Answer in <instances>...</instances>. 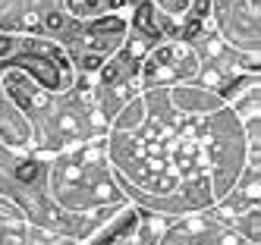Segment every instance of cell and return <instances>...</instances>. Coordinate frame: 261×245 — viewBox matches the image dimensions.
<instances>
[{"label":"cell","mask_w":261,"mask_h":245,"mask_svg":"<svg viewBox=\"0 0 261 245\" xmlns=\"http://www.w3.org/2000/svg\"><path fill=\"white\" fill-rule=\"evenodd\" d=\"M66 7L76 16H91V13L101 10V0H66Z\"/></svg>","instance_id":"obj_1"},{"label":"cell","mask_w":261,"mask_h":245,"mask_svg":"<svg viewBox=\"0 0 261 245\" xmlns=\"http://www.w3.org/2000/svg\"><path fill=\"white\" fill-rule=\"evenodd\" d=\"M16 176H19V179H32L35 176V164H22L19 170H16Z\"/></svg>","instance_id":"obj_2"},{"label":"cell","mask_w":261,"mask_h":245,"mask_svg":"<svg viewBox=\"0 0 261 245\" xmlns=\"http://www.w3.org/2000/svg\"><path fill=\"white\" fill-rule=\"evenodd\" d=\"M47 25H50V29H60V25H63V16H60V13H50V16H47Z\"/></svg>","instance_id":"obj_3"},{"label":"cell","mask_w":261,"mask_h":245,"mask_svg":"<svg viewBox=\"0 0 261 245\" xmlns=\"http://www.w3.org/2000/svg\"><path fill=\"white\" fill-rule=\"evenodd\" d=\"M13 50V38H0V57Z\"/></svg>","instance_id":"obj_4"}]
</instances>
